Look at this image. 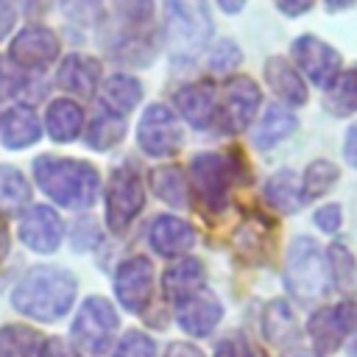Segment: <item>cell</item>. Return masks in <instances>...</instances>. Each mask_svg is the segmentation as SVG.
Instances as JSON below:
<instances>
[{"mask_svg": "<svg viewBox=\"0 0 357 357\" xmlns=\"http://www.w3.org/2000/svg\"><path fill=\"white\" fill-rule=\"evenodd\" d=\"M326 106L335 114H351V112H357V67L340 78V84L335 86V95L326 98Z\"/></svg>", "mask_w": 357, "mask_h": 357, "instance_id": "obj_32", "label": "cell"}, {"mask_svg": "<svg viewBox=\"0 0 357 357\" xmlns=\"http://www.w3.org/2000/svg\"><path fill=\"white\" fill-rule=\"evenodd\" d=\"M11 25H14V6L0 0V39L11 31Z\"/></svg>", "mask_w": 357, "mask_h": 357, "instance_id": "obj_41", "label": "cell"}, {"mask_svg": "<svg viewBox=\"0 0 357 357\" xmlns=\"http://www.w3.org/2000/svg\"><path fill=\"white\" fill-rule=\"evenodd\" d=\"M75 290L78 282L70 271L39 265L17 282V287L11 290V304L22 315H31L36 321H56L73 307Z\"/></svg>", "mask_w": 357, "mask_h": 357, "instance_id": "obj_1", "label": "cell"}, {"mask_svg": "<svg viewBox=\"0 0 357 357\" xmlns=\"http://www.w3.org/2000/svg\"><path fill=\"white\" fill-rule=\"evenodd\" d=\"M254 357H262V354H254Z\"/></svg>", "mask_w": 357, "mask_h": 357, "instance_id": "obj_47", "label": "cell"}, {"mask_svg": "<svg viewBox=\"0 0 357 357\" xmlns=\"http://www.w3.org/2000/svg\"><path fill=\"white\" fill-rule=\"evenodd\" d=\"M145 192L139 184V176L131 165H120L112 173L109 190H106V223L112 231H123L142 209Z\"/></svg>", "mask_w": 357, "mask_h": 357, "instance_id": "obj_7", "label": "cell"}, {"mask_svg": "<svg viewBox=\"0 0 357 357\" xmlns=\"http://www.w3.org/2000/svg\"><path fill=\"white\" fill-rule=\"evenodd\" d=\"M151 187L153 192L170 204V206H187V184H184V176L176 165H162L151 173Z\"/></svg>", "mask_w": 357, "mask_h": 357, "instance_id": "obj_27", "label": "cell"}, {"mask_svg": "<svg viewBox=\"0 0 357 357\" xmlns=\"http://www.w3.org/2000/svg\"><path fill=\"white\" fill-rule=\"evenodd\" d=\"M81 123H84V114H81V106L67 100V98H59L47 106V117H45V126H47V134L56 139V142H70L78 137L81 131Z\"/></svg>", "mask_w": 357, "mask_h": 357, "instance_id": "obj_21", "label": "cell"}, {"mask_svg": "<svg viewBox=\"0 0 357 357\" xmlns=\"http://www.w3.org/2000/svg\"><path fill=\"white\" fill-rule=\"evenodd\" d=\"M39 139V120L28 106H14L3 117V145L25 148Z\"/></svg>", "mask_w": 357, "mask_h": 357, "instance_id": "obj_23", "label": "cell"}, {"mask_svg": "<svg viewBox=\"0 0 357 357\" xmlns=\"http://www.w3.org/2000/svg\"><path fill=\"white\" fill-rule=\"evenodd\" d=\"M98 75H100V67H98L95 59L81 56V53H73V56H67V59L61 61L56 81H59L61 89L86 98V95H92V89H95Z\"/></svg>", "mask_w": 357, "mask_h": 357, "instance_id": "obj_18", "label": "cell"}, {"mask_svg": "<svg viewBox=\"0 0 357 357\" xmlns=\"http://www.w3.org/2000/svg\"><path fill=\"white\" fill-rule=\"evenodd\" d=\"M296 126H298V120H296L293 112H287L282 106H268L262 120H259V126H257V131H254V145L259 151L273 148L276 142L287 139L296 131Z\"/></svg>", "mask_w": 357, "mask_h": 357, "instance_id": "obj_22", "label": "cell"}, {"mask_svg": "<svg viewBox=\"0 0 357 357\" xmlns=\"http://www.w3.org/2000/svg\"><path fill=\"white\" fill-rule=\"evenodd\" d=\"M220 8H223V11H240L243 6H240V3H220Z\"/></svg>", "mask_w": 357, "mask_h": 357, "instance_id": "obj_44", "label": "cell"}, {"mask_svg": "<svg viewBox=\"0 0 357 357\" xmlns=\"http://www.w3.org/2000/svg\"><path fill=\"white\" fill-rule=\"evenodd\" d=\"M36 184L61 206L84 209L92 206L100 190L98 170L89 162L78 159H59V156H39L33 162Z\"/></svg>", "mask_w": 357, "mask_h": 357, "instance_id": "obj_2", "label": "cell"}, {"mask_svg": "<svg viewBox=\"0 0 357 357\" xmlns=\"http://www.w3.org/2000/svg\"><path fill=\"white\" fill-rule=\"evenodd\" d=\"M284 357H315V354H310V351H287Z\"/></svg>", "mask_w": 357, "mask_h": 357, "instance_id": "obj_45", "label": "cell"}, {"mask_svg": "<svg viewBox=\"0 0 357 357\" xmlns=\"http://www.w3.org/2000/svg\"><path fill=\"white\" fill-rule=\"evenodd\" d=\"M259 100H262V95H259V89H257V84L251 78H245V75L229 78L226 89H223L220 126L226 131H234V134L243 131L254 120V114L259 109Z\"/></svg>", "mask_w": 357, "mask_h": 357, "instance_id": "obj_12", "label": "cell"}, {"mask_svg": "<svg viewBox=\"0 0 357 357\" xmlns=\"http://www.w3.org/2000/svg\"><path fill=\"white\" fill-rule=\"evenodd\" d=\"M312 8V3H279V11H284V14H304V11H310Z\"/></svg>", "mask_w": 357, "mask_h": 357, "instance_id": "obj_42", "label": "cell"}, {"mask_svg": "<svg viewBox=\"0 0 357 357\" xmlns=\"http://www.w3.org/2000/svg\"><path fill=\"white\" fill-rule=\"evenodd\" d=\"M265 201L279 212H298L304 204V192L293 176V170H279L265 184Z\"/></svg>", "mask_w": 357, "mask_h": 357, "instance_id": "obj_25", "label": "cell"}, {"mask_svg": "<svg viewBox=\"0 0 357 357\" xmlns=\"http://www.w3.org/2000/svg\"><path fill=\"white\" fill-rule=\"evenodd\" d=\"M215 357H254V354H251V346L243 335H226L215 346Z\"/></svg>", "mask_w": 357, "mask_h": 357, "instance_id": "obj_36", "label": "cell"}, {"mask_svg": "<svg viewBox=\"0 0 357 357\" xmlns=\"http://www.w3.org/2000/svg\"><path fill=\"white\" fill-rule=\"evenodd\" d=\"M100 98H103V106H106L112 114H120V117H123V114H128V112L139 103L142 86H139L137 78L117 73V75H112V78L103 84Z\"/></svg>", "mask_w": 357, "mask_h": 357, "instance_id": "obj_24", "label": "cell"}, {"mask_svg": "<svg viewBox=\"0 0 357 357\" xmlns=\"http://www.w3.org/2000/svg\"><path fill=\"white\" fill-rule=\"evenodd\" d=\"M137 142L148 156H173L181 145V128L176 114L162 103L148 106L137 126Z\"/></svg>", "mask_w": 357, "mask_h": 357, "instance_id": "obj_10", "label": "cell"}, {"mask_svg": "<svg viewBox=\"0 0 357 357\" xmlns=\"http://www.w3.org/2000/svg\"><path fill=\"white\" fill-rule=\"evenodd\" d=\"M349 354L357 357V335H354V340H351V346H349Z\"/></svg>", "mask_w": 357, "mask_h": 357, "instance_id": "obj_46", "label": "cell"}, {"mask_svg": "<svg viewBox=\"0 0 357 357\" xmlns=\"http://www.w3.org/2000/svg\"><path fill=\"white\" fill-rule=\"evenodd\" d=\"M284 282H287V290L298 301H304V304L312 301V298H321L329 290L332 276H329V268H326L324 254H321V248H318L315 240L296 237L290 243Z\"/></svg>", "mask_w": 357, "mask_h": 357, "instance_id": "obj_4", "label": "cell"}, {"mask_svg": "<svg viewBox=\"0 0 357 357\" xmlns=\"http://www.w3.org/2000/svg\"><path fill=\"white\" fill-rule=\"evenodd\" d=\"M296 64L301 67V73L321 89H335V81L340 75V56L337 50H332L324 39L312 36V33H301L293 39L290 45Z\"/></svg>", "mask_w": 357, "mask_h": 357, "instance_id": "obj_8", "label": "cell"}, {"mask_svg": "<svg viewBox=\"0 0 357 357\" xmlns=\"http://www.w3.org/2000/svg\"><path fill=\"white\" fill-rule=\"evenodd\" d=\"M114 332H117L114 307L100 296H89L73 321V340L78 343V349L86 351L89 357H100L109 351Z\"/></svg>", "mask_w": 357, "mask_h": 357, "instance_id": "obj_6", "label": "cell"}, {"mask_svg": "<svg viewBox=\"0 0 357 357\" xmlns=\"http://www.w3.org/2000/svg\"><path fill=\"white\" fill-rule=\"evenodd\" d=\"M262 332L273 346H287L298 337V324H296L290 307L282 298L268 304L265 318H262Z\"/></svg>", "mask_w": 357, "mask_h": 357, "instance_id": "obj_26", "label": "cell"}, {"mask_svg": "<svg viewBox=\"0 0 357 357\" xmlns=\"http://www.w3.org/2000/svg\"><path fill=\"white\" fill-rule=\"evenodd\" d=\"M126 134V123L120 114H112V112H100L92 123H89V131H86V145L98 148V151H106L112 145H117Z\"/></svg>", "mask_w": 357, "mask_h": 357, "instance_id": "obj_29", "label": "cell"}, {"mask_svg": "<svg viewBox=\"0 0 357 357\" xmlns=\"http://www.w3.org/2000/svg\"><path fill=\"white\" fill-rule=\"evenodd\" d=\"M6 254H8V231H6V226L0 223V262H3Z\"/></svg>", "mask_w": 357, "mask_h": 357, "instance_id": "obj_43", "label": "cell"}, {"mask_svg": "<svg viewBox=\"0 0 357 357\" xmlns=\"http://www.w3.org/2000/svg\"><path fill=\"white\" fill-rule=\"evenodd\" d=\"M61 234H64V223L50 206H33L20 223L22 243L33 251H42V254L53 251L61 243Z\"/></svg>", "mask_w": 357, "mask_h": 357, "instance_id": "obj_16", "label": "cell"}, {"mask_svg": "<svg viewBox=\"0 0 357 357\" xmlns=\"http://www.w3.org/2000/svg\"><path fill=\"white\" fill-rule=\"evenodd\" d=\"M162 287L173 301H181L184 296L204 287V265L198 259H178L165 271Z\"/></svg>", "mask_w": 357, "mask_h": 357, "instance_id": "obj_20", "label": "cell"}, {"mask_svg": "<svg viewBox=\"0 0 357 357\" xmlns=\"http://www.w3.org/2000/svg\"><path fill=\"white\" fill-rule=\"evenodd\" d=\"M212 20L201 3H167V42L178 59H192L209 39Z\"/></svg>", "mask_w": 357, "mask_h": 357, "instance_id": "obj_5", "label": "cell"}, {"mask_svg": "<svg viewBox=\"0 0 357 357\" xmlns=\"http://www.w3.org/2000/svg\"><path fill=\"white\" fill-rule=\"evenodd\" d=\"M220 315H223V307L218 296L206 287L176 301V321L187 335H209L218 326Z\"/></svg>", "mask_w": 357, "mask_h": 357, "instance_id": "obj_14", "label": "cell"}, {"mask_svg": "<svg viewBox=\"0 0 357 357\" xmlns=\"http://www.w3.org/2000/svg\"><path fill=\"white\" fill-rule=\"evenodd\" d=\"M165 357H204L192 343H170Z\"/></svg>", "mask_w": 357, "mask_h": 357, "instance_id": "obj_39", "label": "cell"}, {"mask_svg": "<svg viewBox=\"0 0 357 357\" xmlns=\"http://www.w3.org/2000/svg\"><path fill=\"white\" fill-rule=\"evenodd\" d=\"M39 357H78V354H75V349H73L70 343H64L61 337H50V340H45Z\"/></svg>", "mask_w": 357, "mask_h": 357, "instance_id": "obj_38", "label": "cell"}, {"mask_svg": "<svg viewBox=\"0 0 357 357\" xmlns=\"http://www.w3.org/2000/svg\"><path fill=\"white\" fill-rule=\"evenodd\" d=\"M190 173L195 192L209 212H223L231 184L248 181V170H243L240 159L220 153H195L190 162Z\"/></svg>", "mask_w": 357, "mask_h": 357, "instance_id": "obj_3", "label": "cell"}, {"mask_svg": "<svg viewBox=\"0 0 357 357\" xmlns=\"http://www.w3.org/2000/svg\"><path fill=\"white\" fill-rule=\"evenodd\" d=\"M173 103H176L178 114L190 126H195V128L206 126L215 117V89L206 86V84H187V86H181L173 95Z\"/></svg>", "mask_w": 357, "mask_h": 357, "instance_id": "obj_17", "label": "cell"}, {"mask_svg": "<svg viewBox=\"0 0 357 357\" xmlns=\"http://www.w3.org/2000/svg\"><path fill=\"white\" fill-rule=\"evenodd\" d=\"M237 64H240V50H237L234 42H220V45L212 50V56H209V67H212L215 73H226V70H231V67H237Z\"/></svg>", "mask_w": 357, "mask_h": 357, "instance_id": "obj_35", "label": "cell"}, {"mask_svg": "<svg viewBox=\"0 0 357 357\" xmlns=\"http://www.w3.org/2000/svg\"><path fill=\"white\" fill-rule=\"evenodd\" d=\"M148 243L162 257H178L192 248L195 231L187 220H181L176 215H156L148 226Z\"/></svg>", "mask_w": 357, "mask_h": 357, "instance_id": "obj_15", "label": "cell"}, {"mask_svg": "<svg viewBox=\"0 0 357 357\" xmlns=\"http://www.w3.org/2000/svg\"><path fill=\"white\" fill-rule=\"evenodd\" d=\"M114 357H156V343L145 332H126Z\"/></svg>", "mask_w": 357, "mask_h": 357, "instance_id": "obj_34", "label": "cell"}, {"mask_svg": "<svg viewBox=\"0 0 357 357\" xmlns=\"http://www.w3.org/2000/svg\"><path fill=\"white\" fill-rule=\"evenodd\" d=\"M343 153H346V159H349V165H354L357 167V123L349 128V134H346V145H343Z\"/></svg>", "mask_w": 357, "mask_h": 357, "instance_id": "obj_40", "label": "cell"}, {"mask_svg": "<svg viewBox=\"0 0 357 357\" xmlns=\"http://www.w3.org/2000/svg\"><path fill=\"white\" fill-rule=\"evenodd\" d=\"M8 56L20 67L45 70L59 56V39H56V33L50 28L31 25V28H25V31L17 33V39L8 47Z\"/></svg>", "mask_w": 357, "mask_h": 357, "instance_id": "obj_13", "label": "cell"}, {"mask_svg": "<svg viewBox=\"0 0 357 357\" xmlns=\"http://www.w3.org/2000/svg\"><path fill=\"white\" fill-rule=\"evenodd\" d=\"M31 198V187L17 167L0 165V209H20Z\"/></svg>", "mask_w": 357, "mask_h": 357, "instance_id": "obj_30", "label": "cell"}, {"mask_svg": "<svg viewBox=\"0 0 357 357\" xmlns=\"http://www.w3.org/2000/svg\"><path fill=\"white\" fill-rule=\"evenodd\" d=\"M329 276H332V282L335 284H351V279H354V257L349 254V248L343 245V243H335V245H329Z\"/></svg>", "mask_w": 357, "mask_h": 357, "instance_id": "obj_33", "label": "cell"}, {"mask_svg": "<svg viewBox=\"0 0 357 357\" xmlns=\"http://www.w3.org/2000/svg\"><path fill=\"white\" fill-rule=\"evenodd\" d=\"M114 293L128 312H145L153 293V268L145 257H128L114 276Z\"/></svg>", "mask_w": 357, "mask_h": 357, "instance_id": "obj_11", "label": "cell"}, {"mask_svg": "<svg viewBox=\"0 0 357 357\" xmlns=\"http://www.w3.org/2000/svg\"><path fill=\"white\" fill-rule=\"evenodd\" d=\"M335 181H337V167H335L332 162H326V159H315V162H310V167H307V173H304L301 192H304V198H318V195H324Z\"/></svg>", "mask_w": 357, "mask_h": 357, "instance_id": "obj_31", "label": "cell"}, {"mask_svg": "<svg viewBox=\"0 0 357 357\" xmlns=\"http://www.w3.org/2000/svg\"><path fill=\"white\" fill-rule=\"evenodd\" d=\"M0 357H39V332L28 326H3L0 329Z\"/></svg>", "mask_w": 357, "mask_h": 357, "instance_id": "obj_28", "label": "cell"}, {"mask_svg": "<svg viewBox=\"0 0 357 357\" xmlns=\"http://www.w3.org/2000/svg\"><path fill=\"white\" fill-rule=\"evenodd\" d=\"M265 81L268 86L290 106H301L307 100V89H304V81L298 78V73L290 67L287 59L282 56H271L265 61Z\"/></svg>", "mask_w": 357, "mask_h": 357, "instance_id": "obj_19", "label": "cell"}, {"mask_svg": "<svg viewBox=\"0 0 357 357\" xmlns=\"http://www.w3.org/2000/svg\"><path fill=\"white\" fill-rule=\"evenodd\" d=\"M315 223H318L321 231H335V229L340 226V209H337L335 204L321 206V209L315 212Z\"/></svg>", "mask_w": 357, "mask_h": 357, "instance_id": "obj_37", "label": "cell"}, {"mask_svg": "<svg viewBox=\"0 0 357 357\" xmlns=\"http://www.w3.org/2000/svg\"><path fill=\"white\" fill-rule=\"evenodd\" d=\"M354 326H357V301L321 307L310 315V324H307L310 337L321 354H332L335 349H340V343L346 340V335H351Z\"/></svg>", "mask_w": 357, "mask_h": 357, "instance_id": "obj_9", "label": "cell"}]
</instances>
